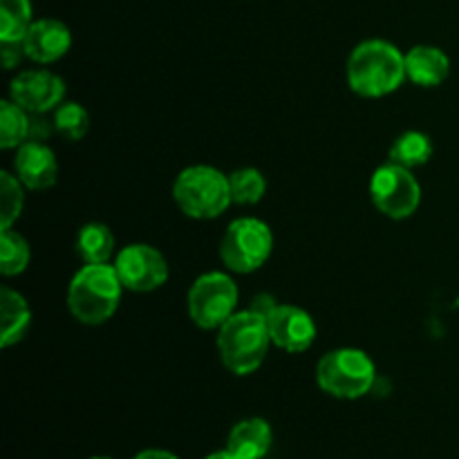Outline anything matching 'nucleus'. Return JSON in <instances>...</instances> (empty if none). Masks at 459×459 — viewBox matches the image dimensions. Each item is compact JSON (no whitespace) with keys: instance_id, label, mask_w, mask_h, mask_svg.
<instances>
[{"instance_id":"1","label":"nucleus","mask_w":459,"mask_h":459,"mask_svg":"<svg viewBox=\"0 0 459 459\" xmlns=\"http://www.w3.org/2000/svg\"><path fill=\"white\" fill-rule=\"evenodd\" d=\"M406 81V54L388 40H363L348 58V85L354 94L381 99Z\"/></svg>"},{"instance_id":"2","label":"nucleus","mask_w":459,"mask_h":459,"mask_svg":"<svg viewBox=\"0 0 459 459\" xmlns=\"http://www.w3.org/2000/svg\"><path fill=\"white\" fill-rule=\"evenodd\" d=\"M121 290L115 264H83L67 285V309L83 325H101L115 316Z\"/></svg>"},{"instance_id":"3","label":"nucleus","mask_w":459,"mask_h":459,"mask_svg":"<svg viewBox=\"0 0 459 459\" xmlns=\"http://www.w3.org/2000/svg\"><path fill=\"white\" fill-rule=\"evenodd\" d=\"M267 318L254 309L236 312L218 330V352L224 368L238 377L254 375L264 363L269 352Z\"/></svg>"},{"instance_id":"4","label":"nucleus","mask_w":459,"mask_h":459,"mask_svg":"<svg viewBox=\"0 0 459 459\" xmlns=\"http://www.w3.org/2000/svg\"><path fill=\"white\" fill-rule=\"evenodd\" d=\"M173 200L193 220H213L231 206L229 175L213 166H188L175 178Z\"/></svg>"},{"instance_id":"5","label":"nucleus","mask_w":459,"mask_h":459,"mask_svg":"<svg viewBox=\"0 0 459 459\" xmlns=\"http://www.w3.org/2000/svg\"><path fill=\"white\" fill-rule=\"evenodd\" d=\"M377 368L363 350L339 348L327 352L316 366V384L336 399H359L375 385Z\"/></svg>"},{"instance_id":"6","label":"nucleus","mask_w":459,"mask_h":459,"mask_svg":"<svg viewBox=\"0 0 459 459\" xmlns=\"http://www.w3.org/2000/svg\"><path fill=\"white\" fill-rule=\"evenodd\" d=\"M273 249V233L263 220L238 218L220 240V258L233 273L258 272Z\"/></svg>"},{"instance_id":"7","label":"nucleus","mask_w":459,"mask_h":459,"mask_svg":"<svg viewBox=\"0 0 459 459\" xmlns=\"http://www.w3.org/2000/svg\"><path fill=\"white\" fill-rule=\"evenodd\" d=\"M238 285L224 272H209L188 290V316L200 330H220L238 307Z\"/></svg>"},{"instance_id":"8","label":"nucleus","mask_w":459,"mask_h":459,"mask_svg":"<svg viewBox=\"0 0 459 459\" xmlns=\"http://www.w3.org/2000/svg\"><path fill=\"white\" fill-rule=\"evenodd\" d=\"M370 197L377 211L385 218L406 220L420 209L421 186L411 169L390 161L372 173Z\"/></svg>"},{"instance_id":"9","label":"nucleus","mask_w":459,"mask_h":459,"mask_svg":"<svg viewBox=\"0 0 459 459\" xmlns=\"http://www.w3.org/2000/svg\"><path fill=\"white\" fill-rule=\"evenodd\" d=\"M117 276L124 290L146 294L155 291L169 281V263L151 245H128L115 258Z\"/></svg>"},{"instance_id":"10","label":"nucleus","mask_w":459,"mask_h":459,"mask_svg":"<svg viewBox=\"0 0 459 459\" xmlns=\"http://www.w3.org/2000/svg\"><path fill=\"white\" fill-rule=\"evenodd\" d=\"M65 97V83L61 76L48 70H25L13 76L9 85V99L30 115H45L56 110Z\"/></svg>"},{"instance_id":"11","label":"nucleus","mask_w":459,"mask_h":459,"mask_svg":"<svg viewBox=\"0 0 459 459\" xmlns=\"http://www.w3.org/2000/svg\"><path fill=\"white\" fill-rule=\"evenodd\" d=\"M272 343L291 354L309 350L316 341V323L296 305H278L267 318Z\"/></svg>"},{"instance_id":"12","label":"nucleus","mask_w":459,"mask_h":459,"mask_svg":"<svg viewBox=\"0 0 459 459\" xmlns=\"http://www.w3.org/2000/svg\"><path fill=\"white\" fill-rule=\"evenodd\" d=\"M13 170H16V178L21 179L25 188L45 191V188L56 184L58 161L52 148L40 143L39 139H27L22 146L16 148Z\"/></svg>"},{"instance_id":"13","label":"nucleus","mask_w":459,"mask_h":459,"mask_svg":"<svg viewBox=\"0 0 459 459\" xmlns=\"http://www.w3.org/2000/svg\"><path fill=\"white\" fill-rule=\"evenodd\" d=\"M72 48V34L67 30L65 22L54 21V18H40V21L31 22L27 30L25 39H22V49L25 56L31 61L48 65V63L58 61L67 54Z\"/></svg>"},{"instance_id":"14","label":"nucleus","mask_w":459,"mask_h":459,"mask_svg":"<svg viewBox=\"0 0 459 459\" xmlns=\"http://www.w3.org/2000/svg\"><path fill=\"white\" fill-rule=\"evenodd\" d=\"M451 74V58L433 45H417L406 52V79L420 88L442 85Z\"/></svg>"},{"instance_id":"15","label":"nucleus","mask_w":459,"mask_h":459,"mask_svg":"<svg viewBox=\"0 0 459 459\" xmlns=\"http://www.w3.org/2000/svg\"><path fill=\"white\" fill-rule=\"evenodd\" d=\"M272 448V426L260 417L238 421L227 437V451L240 459H263Z\"/></svg>"},{"instance_id":"16","label":"nucleus","mask_w":459,"mask_h":459,"mask_svg":"<svg viewBox=\"0 0 459 459\" xmlns=\"http://www.w3.org/2000/svg\"><path fill=\"white\" fill-rule=\"evenodd\" d=\"M31 312L27 300L18 291L3 287L0 290V345L12 348L30 330Z\"/></svg>"},{"instance_id":"17","label":"nucleus","mask_w":459,"mask_h":459,"mask_svg":"<svg viewBox=\"0 0 459 459\" xmlns=\"http://www.w3.org/2000/svg\"><path fill=\"white\" fill-rule=\"evenodd\" d=\"M76 254L83 264H108L115 254V236L106 224H85L76 233Z\"/></svg>"},{"instance_id":"18","label":"nucleus","mask_w":459,"mask_h":459,"mask_svg":"<svg viewBox=\"0 0 459 459\" xmlns=\"http://www.w3.org/2000/svg\"><path fill=\"white\" fill-rule=\"evenodd\" d=\"M430 157H433V142L429 134L420 133V130H408V133L399 134L390 146V161L406 166V169L429 164Z\"/></svg>"},{"instance_id":"19","label":"nucleus","mask_w":459,"mask_h":459,"mask_svg":"<svg viewBox=\"0 0 459 459\" xmlns=\"http://www.w3.org/2000/svg\"><path fill=\"white\" fill-rule=\"evenodd\" d=\"M31 134V121L27 110L7 99L0 103V148L12 151V148L22 146Z\"/></svg>"},{"instance_id":"20","label":"nucleus","mask_w":459,"mask_h":459,"mask_svg":"<svg viewBox=\"0 0 459 459\" xmlns=\"http://www.w3.org/2000/svg\"><path fill=\"white\" fill-rule=\"evenodd\" d=\"M31 22L30 0H0V43H22Z\"/></svg>"},{"instance_id":"21","label":"nucleus","mask_w":459,"mask_h":459,"mask_svg":"<svg viewBox=\"0 0 459 459\" xmlns=\"http://www.w3.org/2000/svg\"><path fill=\"white\" fill-rule=\"evenodd\" d=\"M30 263V247L21 233L12 229H0V273L4 278L18 276Z\"/></svg>"},{"instance_id":"22","label":"nucleus","mask_w":459,"mask_h":459,"mask_svg":"<svg viewBox=\"0 0 459 459\" xmlns=\"http://www.w3.org/2000/svg\"><path fill=\"white\" fill-rule=\"evenodd\" d=\"M231 184V200L240 206L258 204L267 191V179L258 169H238L229 175Z\"/></svg>"},{"instance_id":"23","label":"nucleus","mask_w":459,"mask_h":459,"mask_svg":"<svg viewBox=\"0 0 459 459\" xmlns=\"http://www.w3.org/2000/svg\"><path fill=\"white\" fill-rule=\"evenodd\" d=\"M54 128L70 142H79L90 130V115L81 103L67 101L54 110Z\"/></svg>"},{"instance_id":"24","label":"nucleus","mask_w":459,"mask_h":459,"mask_svg":"<svg viewBox=\"0 0 459 459\" xmlns=\"http://www.w3.org/2000/svg\"><path fill=\"white\" fill-rule=\"evenodd\" d=\"M22 202H25V193H22L21 179L12 173L0 175V229H12V224L21 215Z\"/></svg>"},{"instance_id":"25","label":"nucleus","mask_w":459,"mask_h":459,"mask_svg":"<svg viewBox=\"0 0 459 459\" xmlns=\"http://www.w3.org/2000/svg\"><path fill=\"white\" fill-rule=\"evenodd\" d=\"M3 63L7 70H13V67L21 63V56L25 54V49H22V43H3Z\"/></svg>"},{"instance_id":"26","label":"nucleus","mask_w":459,"mask_h":459,"mask_svg":"<svg viewBox=\"0 0 459 459\" xmlns=\"http://www.w3.org/2000/svg\"><path fill=\"white\" fill-rule=\"evenodd\" d=\"M276 307H278V305L273 303V299L269 294L255 296L254 303L249 305V309H254L255 314H260V316H264V318H269V314H272Z\"/></svg>"},{"instance_id":"27","label":"nucleus","mask_w":459,"mask_h":459,"mask_svg":"<svg viewBox=\"0 0 459 459\" xmlns=\"http://www.w3.org/2000/svg\"><path fill=\"white\" fill-rule=\"evenodd\" d=\"M133 459H179V457L173 455L170 451H161V448H146V451L137 453Z\"/></svg>"},{"instance_id":"28","label":"nucleus","mask_w":459,"mask_h":459,"mask_svg":"<svg viewBox=\"0 0 459 459\" xmlns=\"http://www.w3.org/2000/svg\"><path fill=\"white\" fill-rule=\"evenodd\" d=\"M204 459H240V457H236V455H231V453L227 451V448H224V451H218V453H211L209 457H204Z\"/></svg>"},{"instance_id":"29","label":"nucleus","mask_w":459,"mask_h":459,"mask_svg":"<svg viewBox=\"0 0 459 459\" xmlns=\"http://www.w3.org/2000/svg\"><path fill=\"white\" fill-rule=\"evenodd\" d=\"M90 459H112V457H103V455H97V457H90Z\"/></svg>"}]
</instances>
